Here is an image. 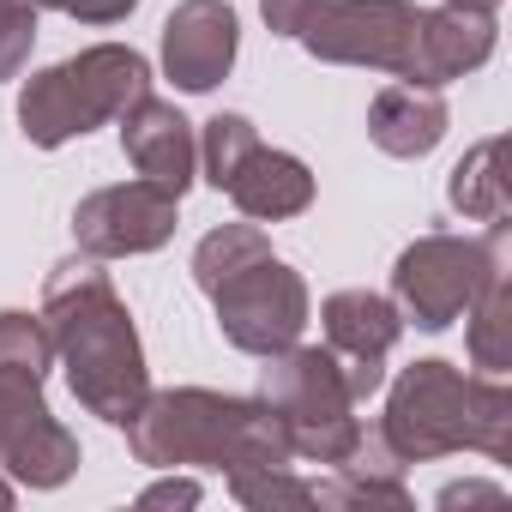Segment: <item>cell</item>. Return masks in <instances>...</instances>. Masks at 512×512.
I'll return each instance as SVG.
<instances>
[{"label": "cell", "mask_w": 512, "mask_h": 512, "mask_svg": "<svg viewBox=\"0 0 512 512\" xmlns=\"http://www.w3.org/2000/svg\"><path fill=\"white\" fill-rule=\"evenodd\" d=\"M43 332L55 344V362L67 368L73 398L97 422L127 428L133 410L151 392V368H145V350H139V326H133L121 290L109 284L103 260L73 253V260H61L49 272V284H43Z\"/></svg>", "instance_id": "1"}, {"label": "cell", "mask_w": 512, "mask_h": 512, "mask_svg": "<svg viewBox=\"0 0 512 512\" xmlns=\"http://www.w3.org/2000/svg\"><path fill=\"white\" fill-rule=\"evenodd\" d=\"M374 428L404 464H428L446 452H482L506 464L512 458V386L500 374H464L440 356H422L392 380L386 416Z\"/></svg>", "instance_id": "2"}, {"label": "cell", "mask_w": 512, "mask_h": 512, "mask_svg": "<svg viewBox=\"0 0 512 512\" xmlns=\"http://www.w3.org/2000/svg\"><path fill=\"white\" fill-rule=\"evenodd\" d=\"M193 284L217 308V332L241 356H278L308 326V284L284 266L260 223H217L193 247Z\"/></svg>", "instance_id": "3"}, {"label": "cell", "mask_w": 512, "mask_h": 512, "mask_svg": "<svg viewBox=\"0 0 512 512\" xmlns=\"http://www.w3.org/2000/svg\"><path fill=\"white\" fill-rule=\"evenodd\" d=\"M127 446L151 470L205 464L229 476L241 464H290V440L260 398L205 392V386L145 392V404L127 422Z\"/></svg>", "instance_id": "4"}, {"label": "cell", "mask_w": 512, "mask_h": 512, "mask_svg": "<svg viewBox=\"0 0 512 512\" xmlns=\"http://www.w3.org/2000/svg\"><path fill=\"white\" fill-rule=\"evenodd\" d=\"M145 91H151V61L127 43H97V49H79L25 79L19 133L37 151H55L67 139H85V133L121 121V109L139 103Z\"/></svg>", "instance_id": "5"}, {"label": "cell", "mask_w": 512, "mask_h": 512, "mask_svg": "<svg viewBox=\"0 0 512 512\" xmlns=\"http://www.w3.org/2000/svg\"><path fill=\"white\" fill-rule=\"evenodd\" d=\"M272 37L302 43L326 67H374L404 79L422 7L416 0H260Z\"/></svg>", "instance_id": "6"}, {"label": "cell", "mask_w": 512, "mask_h": 512, "mask_svg": "<svg viewBox=\"0 0 512 512\" xmlns=\"http://www.w3.org/2000/svg\"><path fill=\"white\" fill-rule=\"evenodd\" d=\"M260 404L278 416L290 458L308 464H338L350 452V440L362 434L356 422V392L344 380V362L320 344H290L278 356H260Z\"/></svg>", "instance_id": "7"}, {"label": "cell", "mask_w": 512, "mask_h": 512, "mask_svg": "<svg viewBox=\"0 0 512 512\" xmlns=\"http://www.w3.org/2000/svg\"><path fill=\"white\" fill-rule=\"evenodd\" d=\"M506 229L512 223H488V235H446V229L416 235L392 266L398 314L416 332H446L452 320H464V308L482 296V284L494 272H506Z\"/></svg>", "instance_id": "8"}, {"label": "cell", "mask_w": 512, "mask_h": 512, "mask_svg": "<svg viewBox=\"0 0 512 512\" xmlns=\"http://www.w3.org/2000/svg\"><path fill=\"white\" fill-rule=\"evenodd\" d=\"M181 223V193L163 181H115L97 187L73 205V241L91 260H133V253H157Z\"/></svg>", "instance_id": "9"}, {"label": "cell", "mask_w": 512, "mask_h": 512, "mask_svg": "<svg viewBox=\"0 0 512 512\" xmlns=\"http://www.w3.org/2000/svg\"><path fill=\"white\" fill-rule=\"evenodd\" d=\"M0 470L19 488H61L79 470V440L55 422L43 374L0 368Z\"/></svg>", "instance_id": "10"}, {"label": "cell", "mask_w": 512, "mask_h": 512, "mask_svg": "<svg viewBox=\"0 0 512 512\" xmlns=\"http://www.w3.org/2000/svg\"><path fill=\"white\" fill-rule=\"evenodd\" d=\"M320 320H326V350L344 362V380H350L356 404L374 398L386 386V356L404 338L398 302L374 296V290H338V296H326Z\"/></svg>", "instance_id": "11"}, {"label": "cell", "mask_w": 512, "mask_h": 512, "mask_svg": "<svg viewBox=\"0 0 512 512\" xmlns=\"http://www.w3.org/2000/svg\"><path fill=\"white\" fill-rule=\"evenodd\" d=\"M235 49H241V19L223 0H181L163 19V73L187 97L217 91L235 67Z\"/></svg>", "instance_id": "12"}, {"label": "cell", "mask_w": 512, "mask_h": 512, "mask_svg": "<svg viewBox=\"0 0 512 512\" xmlns=\"http://www.w3.org/2000/svg\"><path fill=\"white\" fill-rule=\"evenodd\" d=\"M500 31H494V13L482 7H422V25H416V43H410V61H404V85H452L464 73H476L488 55H494Z\"/></svg>", "instance_id": "13"}, {"label": "cell", "mask_w": 512, "mask_h": 512, "mask_svg": "<svg viewBox=\"0 0 512 512\" xmlns=\"http://www.w3.org/2000/svg\"><path fill=\"white\" fill-rule=\"evenodd\" d=\"M121 151L127 163L145 175V181H163L169 193H187L193 187V169H199V139H193V121L163 103V97H139L121 109Z\"/></svg>", "instance_id": "14"}, {"label": "cell", "mask_w": 512, "mask_h": 512, "mask_svg": "<svg viewBox=\"0 0 512 512\" xmlns=\"http://www.w3.org/2000/svg\"><path fill=\"white\" fill-rule=\"evenodd\" d=\"M217 193H229L235 211L253 217V223H284V217H302L314 205V169L302 157H290V151L247 145Z\"/></svg>", "instance_id": "15"}, {"label": "cell", "mask_w": 512, "mask_h": 512, "mask_svg": "<svg viewBox=\"0 0 512 512\" xmlns=\"http://www.w3.org/2000/svg\"><path fill=\"white\" fill-rule=\"evenodd\" d=\"M404 470L410 464L386 446V434L362 428L350 440V452L332 464V482H314V500L320 506H392V512H410Z\"/></svg>", "instance_id": "16"}, {"label": "cell", "mask_w": 512, "mask_h": 512, "mask_svg": "<svg viewBox=\"0 0 512 512\" xmlns=\"http://www.w3.org/2000/svg\"><path fill=\"white\" fill-rule=\"evenodd\" d=\"M446 97L434 85H386L374 103H368V139L386 151V157H428L440 139H446Z\"/></svg>", "instance_id": "17"}, {"label": "cell", "mask_w": 512, "mask_h": 512, "mask_svg": "<svg viewBox=\"0 0 512 512\" xmlns=\"http://www.w3.org/2000/svg\"><path fill=\"white\" fill-rule=\"evenodd\" d=\"M500 157H506V139H476V145L452 163V181H446L452 211H464V217H476V223H506V217H512Z\"/></svg>", "instance_id": "18"}, {"label": "cell", "mask_w": 512, "mask_h": 512, "mask_svg": "<svg viewBox=\"0 0 512 512\" xmlns=\"http://www.w3.org/2000/svg\"><path fill=\"white\" fill-rule=\"evenodd\" d=\"M464 344H470V362L482 374L512 368V278L506 272H494L482 284V296L464 308Z\"/></svg>", "instance_id": "19"}, {"label": "cell", "mask_w": 512, "mask_h": 512, "mask_svg": "<svg viewBox=\"0 0 512 512\" xmlns=\"http://www.w3.org/2000/svg\"><path fill=\"white\" fill-rule=\"evenodd\" d=\"M229 494L253 512H272V506H320L314 500V482L290 476V464H241L229 470Z\"/></svg>", "instance_id": "20"}, {"label": "cell", "mask_w": 512, "mask_h": 512, "mask_svg": "<svg viewBox=\"0 0 512 512\" xmlns=\"http://www.w3.org/2000/svg\"><path fill=\"white\" fill-rule=\"evenodd\" d=\"M55 344L43 332V314H19V308H0V368L7 374H43L49 380Z\"/></svg>", "instance_id": "21"}, {"label": "cell", "mask_w": 512, "mask_h": 512, "mask_svg": "<svg viewBox=\"0 0 512 512\" xmlns=\"http://www.w3.org/2000/svg\"><path fill=\"white\" fill-rule=\"evenodd\" d=\"M247 145H260V127H253L247 115H211L205 121V139H199V163H205V181L223 187V175L235 169V157Z\"/></svg>", "instance_id": "22"}, {"label": "cell", "mask_w": 512, "mask_h": 512, "mask_svg": "<svg viewBox=\"0 0 512 512\" xmlns=\"http://www.w3.org/2000/svg\"><path fill=\"white\" fill-rule=\"evenodd\" d=\"M31 49H37V7L13 0V7H0V85L25 73Z\"/></svg>", "instance_id": "23"}, {"label": "cell", "mask_w": 512, "mask_h": 512, "mask_svg": "<svg viewBox=\"0 0 512 512\" xmlns=\"http://www.w3.org/2000/svg\"><path fill=\"white\" fill-rule=\"evenodd\" d=\"M31 7H49V13H67L79 25H121L139 0H31Z\"/></svg>", "instance_id": "24"}, {"label": "cell", "mask_w": 512, "mask_h": 512, "mask_svg": "<svg viewBox=\"0 0 512 512\" xmlns=\"http://www.w3.org/2000/svg\"><path fill=\"white\" fill-rule=\"evenodd\" d=\"M139 506H145V512H151V506H199V482H193V476H169V482L145 488Z\"/></svg>", "instance_id": "25"}, {"label": "cell", "mask_w": 512, "mask_h": 512, "mask_svg": "<svg viewBox=\"0 0 512 512\" xmlns=\"http://www.w3.org/2000/svg\"><path fill=\"white\" fill-rule=\"evenodd\" d=\"M506 494L494 488V482H452V488H440V506L452 512V506H500Z\"/></svg>", "instance_id": "26"}, {"label": "cell", "mask_w": 512, "mask_h": 512, "mask_svg": "<svg viewBox=\"0 0 512 512\" xmlns=\"http://www.w3.org/2000/svg\"><path fill=\"white\" fill-rule=\"evenodd\" d=\"M13 506V482H7V470H0V512Z\"/></svg>", "instance_id": "27"}, {"label": "cell", "mask_w": 512, "mask_h": 512, "mask_svg": "<svg viewBox=\"0 0 512 512\" xmlns=\"http://www.w3.org/2000/svg\"><path fill=\"white\" fill-rule=\"evenodd\" d=\"M452 7H482V13H494V7H500V0H452Z\"/></svg>", "instance_id": "28"}, {"label": "cell", "mask_w": 512, "mask_h": 512, "mask_svg": "<svg viewBox=\"0 0 512 512\" xmlns=\"http://www.w3.org/2000/svg\"><path fill=\"white\" fill-rule=\"evenodd\" d=\"M0 7H13V0H0Z\"/></svg>", "instance_id": "29"}]
</instances>
